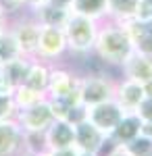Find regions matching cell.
Wrapping results in <instances>:
<instances>
[{
    "label": "cell",
    "instance_id": "6da1fadb",
    "mask_svg": "<svg viewBox=\"0 0 152 156\" xmlns=\"http://www.w3.org/2000/svg\"><path fill=\"white\" fill-rule=\"evenodd\" d=\"M133 50H136L133 42L125 31L123 23L110 21V19L100 21V29L96 36L92 54H96L102 62L110 65V67H121L133 54Z\"/></svg>",
    "mask_w": 152,
    "mask_h": 156
},
{
    "label": "cell",
    "instance_id": "7a4b0ae2",
    "mask_svg": "<svg viewBox=\"0 0 152 156\" xmlns=\"http://www.w3.org/2000/svg\"><path fill=\"white\" fill-rule=\"evenodd\" d=\"M63 29H65V37H67V46L71 54H77V56L92 54L96 36L100 29V21L71 12Z\"/></svg>",
    "mask_w": 152,
    "mask_h": 156
},
{
    "label": "cell",
    "instance_id": "3957f363",
    "mask_svg": "<svg viewBox=\"0 0 152 156\" xmlns=\"http://www.w3.org/2000/svg\"><path fill=\"white\" fill-rule=\"evenodd\" d=\"M9 27H11V31L15 34V40H17L19 48H21V54L27 56V58H35L42 25H40V21L31 15V11L19 12L15 19H11Z\"/></svg>",
    "mask_w": 152,
    "mask_h": 156
},
{
    "label": "cell",
    "instance_id": "277c9868",
    "mask_svg": "<svg viewBox=\"0 0 152 156\" xmlns=\"http://www.w3.org/2000/svg\"><path fill=\"white\" fill-rule=\"evenodd\" d=\"M115 85L117 81L104 75V73H85L79 75V96H81V104L85 108L106 102L110 98H115Z\"/></svg>",
    "mask_w": 152,
    "mask_h": 156
},
{
    "label": "cell",
    "instance_id": "5b68a950",
    "mask_svg": "<svg viewBox=\"0 0 152 156\" xmlns=\"http://www.w3.org/2000/svg\"><path fill=\"white\" fill-rule=\"evenodd\" d=\"M67 52H69V46H67L65 29H63V27H48V25H42L35 58L46 60L50 65H54V62H59Z\"/></svg>",
    "mask_w": 152,
    "mask_h": 156
},
{
    "label": "cell",
    "instance_id": "8992f818",
    "mask_svg": "<svg viewBox=\"0 0 152 156\" xmlns=\"http://www.w3.org/2000/svg\"><path fill=\"white\" fill-rule=\"evenodd\" d=\"M17 121H19V125H21L23 131L46 133V129L56 121V117H54L52 106H50V100L46 96L44 100H40L34 106L25 108V110H19L17 112Z\"/></svg>",
    "mask_w": 152,
    "mask_h": 156
},
{
    "label": "cell",
    "instance_id": "52a82bcc",
    "mask_svg": "<svg viewBox=\"0 0 152 156\" xmlns=\"http://www.w3.org/2000/svg\"><path fill=\"white\" fill-rule=\"evenodd\" d=\"M123 115H125V110L119 106V102L115 98L85 108V119L94 123L102 133H106L108 140H110V133L115 131V127L119 125V121L123 119Z\"/></svg>",
    "mask_w": 152,
    "mask_h": 156
},
{
    "label": "cell",
    "instance_id": "ba28073f",
    "mask_svg": "<svg viewBox=\"0 0 152 156\" xmlns=\"http://www.w3.org/2000/svg\"><path fill=\"white\" fill-rule=\"evenodd\" d=\"M106 144H110L108 135L102 133L94 123H90L88 119L75 123V148L79 152H92L102 156Z\"/></svg>",
    "mask_w": 152,
    "mask_h": 156
},
{
    "label": "cell",
    "instance_id": "9c48e42d",
    "mask_svg": "<svg viewBox=\"0 0 152 156\" xmlns=\"http://www.w3.org/2000/svg\"><path fill=\"white\" fill-rule=\"evenodd\" d=\"M79 85V73L71 71L63 65H50V77H48V98H63L73 92Z\"/></svg>",
    "mask_w": 152,
    "mask_h": 156
},
{
    "label": "cell",
    "instance_id": "30bf717a",
    "mask_svg": "<svg viewBox=\"0 0 152 156\" xmlns=\"http://www.w3.org/2000/svg\"><path fill=\"white\" fill-rule=\"evenodd\" d=\"M144 98H146V94H144V85L140 81L121 77L115 85V100L125 112H136Z\"/></svg>",
    "mask_w": 152,
    "mask_h": 156
},
{
    "label": "cell",
    "instance_id": "8fae6325",
    "mask_svg": "<svg viewBox=\"0 0 152 156\" xmlns=\"http://www.w3.org/2000/svg\"><path fill=\"white\" fill-rule=\"evenodd\" d=\"M19 152H23V129L19 121H0V156H17Z\"/></svg>",
    "mask_w": 152,
    "mask_h": 156
},
{
    "label": "cell",
    "instance_id": "7c38bea8",
    "mask_svg": "<svg viewBox=\"0 0 152 156\" xmlns=\"http://www.w3.org/2000/svg\"><path fill=\"white\" fill-rule=\"evenodd\" d=\"M46 150L75 148V125L69 121H54L46 129Z\"/></svg>",
    "mask_w": 152,
    "mask_h": 156
},
{
    "label": "cell",
    "instance_id": "4fadbf2b",
    "mask_svg": "<svg viewBox=\"0 0 152 156\" xmlns=\"http://www.w3.org/2000/svg\"><path fill=\"white\" fill-rule=\"evenodd\" d=\"M123 27L129 34L131 42H133V48L138 52H144V54L152 56V19L144 21V19L133 17V19L125 21Z\"/></svg>",
    "mask_w": 152,
    "mask_h": 156
},
{
    "label": "cell",
    "instance_id": "5bb4252c",
    "mask_svg": "<svg viewBox=\"0 0 152 156\" xmlns=\"http://www.w3.org/2000/svg\"><path fill=\"white\" fill-rule=\"evenodd\" d=\"M121 71H123V77L144 83V81L152 79V56L133 50V54L121 65Z\"/></svg>",
    "mask_w": 152,
    "mask_h": 156
},
{
    "label": "cell",
    "instance_id": "9a60e30c",
    "mask_svg": "<svg viewBox=\"0 0 152 156\" xmlns=\"http://www.w3.org/2000/svg\"><path fill=\"white\" fill-rule=\"evenodd\" d=\"M140 133H142V119L136 112H125L123 119L119 121V125L115 127V131L110 133V144L125 146L131 140H136Z\"/></svg>",
    "mask_w": 152,
    "mask_h": 156
},
{
    "label": "cell",
    "instance_id": "2e32d148",
    "mask_svg": "<svg viewBox=\"0 0 152 156\" xmlns=\"http://www.w3.org/2000/svg\"><path fill=\"white\" fill-rule=\"evenodd\" d=\"M29 11V9H27ZM31 15L40 21V25H48V27H65L67 19L71 15V9L65 6H56L52 2H44L40 6L31 9Z\"/></svg>",
    "mask_w": 152,
    "mask_h": 156
},
{
    "label": "cell",
    "instance_id": "e0dca14e",
    "mask_svg": "<svg viewBox=\"0 0 152 156\" xmlns=\"http://www.w3.org/2000/svg\"><path fill=\"white\" fill-rule=\"evenodd\" d=\"M48 77H50V62L34 58L31 60V67H29V73L25 77V85L35 90V92H40V94H46L48 92Z\"/></svg>",
    "mask_w": 152,
    "mask_h": 156
},
{
    "label": "cell",
    "instance_id": "ac0fdd59",
    "mask_svg": "<svg viewBox=\"0 0 152 156\" xmlns=\"http://www.w3.org/2000/svg\"><path fill=\"white\" fill-rule=\"evenodd\" d=\"M71 12L90 17L96 21H104L108 12V0H73L71 2Z\"/></svg>",
    "mask_w": 152,
    "mask_h": 156
},
{
    "label": "cell",
    "instance_id": "d6986e66",
    "mask_svg": "<svg viewBox=\"0 0 152 156\" xmlns=\"http://www.w3.org/2000/svg\"><path fill=\"white\" fill-rule=\"evenodd\" d=\"M138 6H140V0H108L106 19L117 21V23H125L129 19L138 17Z\"/></svg>",
    "mask_w": 152,
    "mask_h": 156
},
{
    "label": "cell",
    "instance_id": "ffe728a7",
    "mask_svg": "<svg viewBox=\"0 0 152 156\" xmlns=\"http://www.w3.org/2000/svg\"><path fill=\"white\" fill-rule=\"evenodd\" d=\"M31 60L27 56H19V58L11 60L2 67V75L6 77V81L13 85V87H19V85L25 83V77L29 73V67H31Z\"/></svg>",
    "mask_w": 152,
    "mask_h": 156
},
{
    "label": "cell",
    "instance_id": "44dd1931",
    "mask_svg": "<svg viewBox=\"0 0 152 156\" xmlns=\"http://www.w3.org/2000/svg\"><path fill=\"white\" fill-rule=\"evenodd\" d=\"M19 56H23V54H21V48L15 40V34L11 31V27L2 29L0 31V60L6 65L11 60L19 58Z\"/></svg>",
    "mask_w": 152,
    "mask_h": 156
},
{
    "label": "cell",
    "instance_id": "7402d4cb",
    "mask_svg": "<svg viewBox=\"0 0 152 156\" xmlns=\"http://www.w3.org/2000/svg\"><path fill=\"white\" fill-rule=\"evenodd\" d=\"M46 94H40V92H35L31 87H27V85H19V87H15V92H13V100H15V106L17 110H25V108L34 106L38 104L40 100H44Z\"/></svg>",
    "mask_w": 152,
    "mask_h": 156
},
{
    "label": "cell",
    "instance_id": "603a6c76",
    "mask_svg": "<svg viewBox=\"0 0 152 156\" xmlns=\"http://www.w3.org/2000/svg\"><path fill=\"white\" fill-rule=\"evenodd\" d=\"M125 150L131 156H152V140L148 135L140 133L136 140H131L129 144H125Z\"/></svg>",
    "mask_w": 152,
    "mask_h": 156
},
{
    "label": "cell",
    "instance_id": "cb8c5ba5",
    "mask_svg": "<svg viewBox=\"0 0 152 156\" xmlns=\"http://www.w3.org/2000/svg\"><path fill=\"white\" fill-rule=\"evenodd\" d=\"M46 150V135L44 133H31V131H23V152L29 154H38Z\"/></svg>",
    "mask_w": 152,
    "mask_h": 156
},
{
    "label": "cell",
    "instance_id": "d4e9b609",
    "mask_svg": "<svg viewBox=\"0 0 152 156\" xmlns=\"http://www.w3.org/2000/svg\"><path fill=\"white\" fill-rule=\"evenodd\" d=\"M17 106H15V100L9 94H0V121L6 119H17Z\"/></svg>",
    "mask_w": 152,
    "mask_h": 156
},
{
    "label": "cell",
    "instance_id": "484cf974",
    "mask_svg": "<svg viewBox=\"0 0 152 156\" xmlns=\"http://www.w3.org/2000/svg\"><path fill=\"white\" fill-rule=\"evenodd\" d=\"M136 115L142 119V123H152V98H144L142 104L138 106Z\"/></svg>",
    "mask_w": 152,
    "mask_h": 156
},
{
    "label": "cell",
    "instance_id": "4316f807",
    "mask_svg": "<svg viewBox=\"0 0 152 156\" xmlns=\"http://www.w3.org/2000/svg\"><path fill=\"white\" fill-rule=\"evenodd\" d=\"M138 19H144V21L152 19V0H140V6H138Z\"/></svg>",
    "mask_w": 152,
    "mask_h": 156
},
{
    "label": "cell",
    "instance_id": "83f0119b",
    "mask_svg": "<svg viewBox=\"0 0 152 156\" xmlns=\"http://www.w3.org/2000/svg\"><path fill=\"white\" fill-rule=\"evenodd\" d=\"M4 2V6L9 9V12H23V11H27V0H2Z\"/></svg>",
    "mask_w": 152,
    "mask_h": 156
},
{
    "label": "cell",
    "instance_id": "f1b7e54d",
    "mask_svg": "<svg viewBox=\"0 0 152 156\" xmlns=\"http://www.w3.org/2000/svg\"><path fill=\"white\" fill-rule=\"evenodd\" d=\"M9 23H11V12H9V9L4 6V2L0 0V31L6 29Z\"/></svg>",
    "mask_w": 152,
    "mask_h": 156
},
{
    "label": "cell",
    "instance_id": "f546056e",
    "mask_svg": "<svg viewBox=\"0 0 152 156\" xmlns=\"http://www.w3.org/2000/svg\"><path fill=\"white\" fill-rule=\"evenodd\" d=\"M106 156H131V154L125 150V146H121V144H110V148H108Z\"/></svg>",
    "mask_w": 152,
    "mask_h": 156
},
{
    "label": "cell",
    "instance_id": "4dcf8cb0",
    "mask_svg": "<svg viewBox=\"0 0 152 156\" xmlns=\"http://www.w3.org/2000/svg\"><path fill=\"white\" fill-rule=\"evenodd\" d=\"M52 156H77V148H65V150H50Z\"/></svg>",
    "mask_w": 152,
    "mask_h": 156
},
{
    "label": "cell",
    "instance_id": "1f68e13d",
    "mask_svg": "<svg viewBox=\"0 0 152 156\" xmlns=\"http://www.w3.org/2000/svg\"><path fill=\"white\" fill-rule=\"evenodd\" d=\"M144 94H146V98H152V79H148V81H144Z\"/></svg>",
    "mask_w": 152,
    "mask_h": 156
},
{
    "label": "cell",
    "instance_id": "d6a6232c",
    "mask_svg": "<svg viewBox=\"0 0 152 156\" xmlns=\"http://www.w3.org/2000/svg\"><path fill=\"white\" fill-rule=\"evenodd\" d=\"M142 133L152 140V123H142Z\"/></svg>",
    "mask_w": 152,
    "mask_h": 156
},
{
    "label": "cell",
    "instance_id": "836d02e7",
    "mask_svg": "<svg viewBox=\"0 0 152 156\" xmlns=\"http://www.w3.org/2000/svg\"><path fill=\"white\" fill-rule=\"evenodd\" d=\"M48 2H52V4H56V6H65V9H69L73 0H48Z\"/></svg>",
    "mask_w": 152,
    "mask_h": 156
},
{
    "label": "cell",
    "instance_id": "e575fe53",
    "mask_svg": "<svg viewBox=\"0 0 152 156\" xmlns=\"http://www.w3.org/2000/svg\"><path fill=\"white\" fill-rule=\"evenodd\" d=\"M44 2H48V0H27V9L31 11V9L40 6V4H44Z\"/></svg>",
    "mask_w": 152,
    "mask_h": 156
},
{
    "label": "cell",
    "instance_id": "d590c367",
    "mask_svg": "<svg viewBox=\"0 0 152 156\" xmlns=\"http://www.w3.org/2000/svg\"><path fill=\"white\" fill-rule=\"evenodd\" d=\"M77 156H100V154H92V152H77Z\"/></svg>",
    "mask_w": 152,
    "mask_h": 156
},
{
    "label": "cell",
    "instance_id": "8d00e7d4",
    "mask_svg": "<svg viewBox=\"0 0 152 156\" xmlns=\"http://www.w3.org/2000/svg\"><path fill=\"white\" fill-rule=\"evenodd\" d=\"M17 156H35V154H29V152H19Z\"/></svg>",
    "mask_w": 152,
    "mask_h": 156
}]
</instances>
